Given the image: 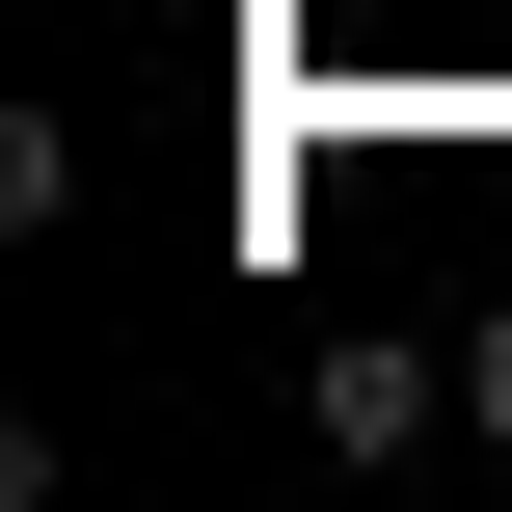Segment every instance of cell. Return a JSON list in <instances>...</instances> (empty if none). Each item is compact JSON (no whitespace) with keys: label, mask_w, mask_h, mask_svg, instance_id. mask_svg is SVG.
<instances>
[{"label":"cell","mask_w":512,"mask_h":512,"mask_svg":"<svg viewBox=\"0 0 512 512\" xmlns=\"http://www.w3.org/2000/svg\"><path fill=\"white\" fill-rule=\"evenodd\" d=\"M459 432H486V459H512V297H486V324H459Z\"/></svg>","instance_id":"cell-2"},{"label":"cell","mask_w":512,"mask_h":512,"mask_svg":"<svg viewBox=\"0 0 512 512\" xmlns=\"http://www.w3.org/2000/svg\"><path fill=\"white\" fill-rule=\"evenodd\" d=\"M297 405H324V459H432V432H459V351H432V324H324Z\"/></svg>","instance_id":"cell-1"}]
</instances>
